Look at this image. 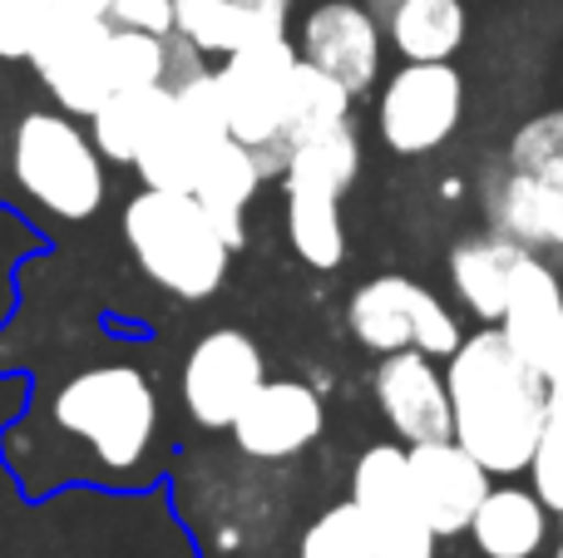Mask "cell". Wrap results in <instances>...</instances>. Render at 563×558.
Masks as SVG:
<instances>
[{
    "instance_id": "cell-1",
    "label": "cell",
    "mask_w": 563,
    "mask_h": 558,
    "mask_svg": "<svg viewBox=\"0 0 563 558\" xmlns=\"http://www.w3.org/2000/svg\"><path fill=\"white\" fill-rule=\"evenodd\" d=\"M158 391L139 366L99 361L65 376L5 435V465L30 494L59 484H139L158 455Z\"/></svg>"
},
{
    "instance_id": "cell-2",
    "label": "cell",
    "mask_w": 563,
    "mask_h": 558,
    "mask_svg": "<svg viewBox=\"0 0 563 558\" xmlns=\"http://www.w3.org/2000/svg\"><path fill=\"white\" fill-rule=\"evenodd\" d=\"M450 435L495 480H519L549 425V391L534 361L499 326H475L445 356Z\"/></svg>"
},
{
    "instance_id": "cell-3",
    "label": "cell",
    "mask_w": 563,
    "mask_h": 558,
    "mask_svg": "<svg viewBox=\"0 0 563 558\" xmlns=\"http://www.w3.org/2000/svg\"><path fill=\"white\" fill-rule=\"evenodd\" d=\"M124 243L139 272L178 302H208L228 282L233 247L223 243L194 193L139 188L124 203Z\"/></svg>"
},
{
    "instance_id": "cell-4",
    "label": "cell",
    "mask_w": 563,
    "mask_h": 558,
    "mask_svg": "<svg viewBox=\"0 0 563 558\" xmlns=\"http://www.w3.org/2000/svg\"><path fill=\"white\" fill-rule=\"evenodd\" d=\"M10 174L40 213L65 223L95 217L109 193L104 154L65 109H30L20 119L10 138Z\"/></svg>"
},
{
    "instance_id": "cell-5",
    "label": "cell",
    "mask_w": 563,
    "mask_h": 558,
    "mask_svg": "<svg viewBox=\"0 0 563 558\" xmlns=\"http://www.w3.org/2000/svg\"><path fill=\"white\" fill-rule=\"evenodd\" d=\"M346 332L361 351L371 356H396V351H426L445 361L460 346L465 326L460 312L435 297L426 282H410L400 272H380L361 282L346 302Z\"/></svg>"
},
{
    "instance_id": "cell-6",
    "label": "cell",
    "mask_w": 563,
    "mask_h": 558,
    "mask_svg": "<svg viewBox=\"0 0 563 558\" xmlns=\"http://www.w3.org/2000/svg\"><path fill=\"white\" fill-rule=\"evenodd\" d=\"M297 69L291 35L253 40L218 59V94H223L228 134L257 154L267 178H282V124H287V89Z\"/></svg>"
},
{
    "instance_id": "cell-7",
    "label": "cell",
    "mask_w": 563,
    "mask_h": 558,
    "mask_svg": "<svg viewBox=\"0 0 563 558\" xmlns=\"http://www.w3.org/2000/svg\"><path fill=\"white\" fill-rule=\"evenodd\" d=\"M460 124H465V75L455 69V59H435V65L400 59V69L380 79L376 134L390 154L426 158L445 148Z\"/></svg>"
},
{
    "instance_id": "cell-8",
    "label": "cell",
    "mask_w": 563,
    "mask_h": 558,
    "mask_svg": "<svg viewBox=\"0 0 563 558\" xmlns=\"http://www.w3.org/2000/svg\"><path fill=\"white\" fill-rule=\"evenodd\" d=\"M351 504L366 520L376 558H435L440 534L420 514L400 440L366 445L356 455V465H351Z\"/></svg>"
},
{
    "instance_id": "cell-9",
    "label": "cell",
    "mask_w": 563,
    "mask_h": 558,
    "mask_svg": "<svg viewBox=\"0 0 563 558\" xmlns=\"http://www.w3.org/2000/svg\"><path fill=\"white\" fill-rule=\"evenodd\" d=\"M267 381V356L238 326H213L184 356L178 371V401L198 431H228L253 391Z\"/></svg>"
},
{
    "instance_id": "cell-10",
    "label": "cell",
    "mask_w": 563,
    "mask_h": 558,
    "mask_svg": "<svg viewBox=\"0 0 563 558\" xmlns=\"http://www.w3.org/2000/svg\"><path fill=\"white\" fill-rule=\"evenodd\" d=\"M109 15H95V10H75L49 25V35L35 45V55L25 65H35L40 85L49 89L55 109L75 119H89L109 94H114V79H109Z\"/></svg>"
},
{
    "instance_id": "cell-11",
    "label": "cell",
    "mask_w": 563,
    "mask_h": 558,
    "mask_svg": "<svg viewBox=\"0 0 563 558\" xmlns=\"http://www.w3.org/2000/svg\"><path fill=\"white\" fill-rule=\"evenodd\" d=\"M297 55L327 69L351 94H371L386 69V30L371 0H317L297 25Z\"/></svg>"
},
{
    "instance_id": "cell-12",
    "label": "cell",
    "mask_w": 563,
    "mask_h": 558,
    "mask_svg": "<svg viewBox=\"0 0 563 558\" xmlns=\"http://www.w3.org/2000/svg\"><path fill=\"white\" fill-rule=\"evenodd\" d=\"M228 431H233V445L243 460L257 465L297 460L327 435V401H321L317 386L297 381V376L263 381Z\"/></svg>"
},
{
    "instance_id": "cell-13",
    "label": "cell",
    "mask_w": 563,
    "mask_h": 558,
    "mask_svg": "<svg viewBox=\"0 0 563 558\" xmlns=\"http://www.w3.org/2000/svg\"><path fill=\"white\" fill-rule=\"evenodd\" d=\"M479 208L495 233L529 253L563 263V164L559 168H505L485 174Z\"/></svg>"
},
{
    "instance_id": "cell-14",
    "label": "cell",
    "mask_w": 563,
    "mask_h": 558,
    "mask_svg": "<svg viewBox=\"0 0 563 558\" xmlns=\"http://www.w3.org/2000/svg\"><path fill=\"white\" fill-rule=\"evenodd\" d=\"M371 401L380 421L390 425L400 445L450 440V391H445V361L426 351H396L376 356L371 366Z\"/></svg>"
},
{
    "instance_id": "cell-15",
    "label": "cell",
    "mask_w": 563,
    "mask_h": 558,
    "mask_svg": "<svg viewBox=\"0 0 563 558\" xmlns=\"http://www.w3.org/2000/svg\"><path fill=\"white\" fill-rule=\"evenodd\" d=\"M406 470H410V490L420 500V514L430 520V529L440 539H455L470 529L479 500L489 494L495 475L450 435V440H426V445H406Z\"/></svg>"
},
{
    "instance_id": "cell-16",
    "label": "cell",
    "mask_w": 563,
    "mask_h": 558,
    "mask_svg": "<svg viewBox=\"0 0 563 558\" xmlns=\"http://www.w3.org/2000/svg\"><path fill=\"white\" fill-rule=\"evenodd\" d=\"M529 247L509 243L505 233L485 227V233H465L445 257V277L455 306L470 316L475 326H499L509 302V282H515L519 263H525Z\"/></svg>"
},
{
    "instance_id": "cell-17",
    "label": "cell",
    "mask_w": 563,
    "mask_h": 558,
    "mask_svg": "<svg viewBox=\"0 0 563 558\" xmlns=\"http://www.w3.org/2000/svg\"><path fill=\"white\" fill-rule=\"evenodd\" d=\"M470 544L479 558H539L554 539V510L534 494V484H489L470 520Z\"/></svg>"
},
{
    "instance_id": "cell-18",
    "label": "cell",
    "mask_w": 563,
    "mask_h": 558,
    "mask_svg": "<svg viewBox=\"0 0 563 558\" xmlns=\"http://www.w3.org/2000/svg\"><path fill=\"white\" fill-rule=\"evenodd\" d=\"M263 183H267V174H263V164H257V154L247 144H238L233 134L218 138L203 154V164H198L194 198L203 203V213L213 217V227L223 233V243L233 247V253L247 243V208H253Z\"/></svg>"
},
{
    "instance_id": "cell-19",
    "label": "cell",
    "mask_w": 563,
    "mask_h": 558,
    "mask_svg": "<svg viewBox=\"0 0 563 558\" xmlns=\"http://www.w3.org/2000/svg\"><path fill=\"white\" fill-rule=\"evenodd\" d=\"M499 332L515 342V351L525 361L544 366L554 342L563 336V282L559 267L539 253H525L515 282H509V302L499 316Z\"/></svg>"
},
{
    "instance_id": "cell-20",
    "label": "cell",
    "mask_w": 563,
    "mask_h": 558,
    "mask_svg": "<svg viewBox=\"0 0 563 558\" xmlns=\"http://www.w3.org/2000/svg\"><path fill=\"white\" fill-rule=\"evenodd\" d=\"M380 30H386V49L416 65H435V59H455L470 35V10L465 0H390L380 10Z\"/></svg>"
},
{
    "instance_id": "cell-21",
    "label": "cell",
    "mask_w": 563,
    "mask_h": 558,
    "mask_svg": "<svg viewBox=\"0 0 563 558\" xmlns=\"http://www.w3.org/2000/svg\"><path fill=\"white\" fill-rule=\"evenodd\" d=\"M356 178H361V134L351 119H341V124H331V129H317V134L282 148V188L346 198Z\"/></svg>"
},
{
    "instance_id": "cell-22",
    "label": "cell",
    "mask_w": 563,
    "mask_h": 558,
    "mask_svg": "<svg viewBox=\"0 0 563 558\" xmlns=\"http://www.w3.org/2000/svg\"><path fill=\"white\" fill-rule=\"evenodd\" d=\"M168 104H174V89H164V85L114 89V94L89 114V138H95V148L104 154V164H129L134 168L139 148H144L148 134L164 124Z\"/></svg>"
},
{
    "instance_id": "cell-23",
    "label": "cell",
    "mask_w": 563,
    "mask_h": 558,
    "mask_svg": "<svg viewBox=\"0 0 563 558\" xmlns=\"http://www.w3.org/2000/svg\"><path fill=\"white\" fill-rule=\"evenodd\" d=\"M287 208V243L311 272H336L346 263V217H341V198L307 193V188H282Z\"/></svg>"
},
{
    "instance_id": "cell-24",
    "label": "cell",
    "mask_w": 563,
    "mask_h": 558,
    "mask_svg": "<svg viewBox=\"0 0 563 558\" xmlns=\"http://www.w3.org/2000/svg\"><path fill=\"white\" fill-rule=\"evenodd\" d=\"M351 104H356V94H351L341 79H331L327 69L307 65V59L297 55L291 89H287V124H282V148L297 144V138H307V134H317V129H331V124H341V119H351Z\"/></svg>"
},
{
    "instance_id": "cell-25",
    "label": "cell",
    "mask_w": 563,
    "mask_h": 558,
    "mask_svg": "<svg viewBox=\"0 0 563 558\" xmlns=\"http://www.w3.org/2000/svg\"><path fill=\"white\" fill-rule=\"evenodd\" d=\"M174 35H184L208 59L253 45V25L238 0H174Z\"/></svg>"
},
{
    "instance_id": "cell-26",
    "label": "cell",
    "mask_w": 563,
    "mask_h": 558,
    "mask_svg": "<svg viewBox=\"0 0 563 558\" xmlns=\"http://www.w3.org/2000/svg\"><path fill=\"white\" fill-rule=\"evenodd\" d=\"M297 558H376V544H371L366 520L356 514V504H331L317 520L301 529Z\"/></svg>"
},
{
    "instance_id": "cell-27",
    "label": "cell",
    "mask_w": 563,
    "mask_h": 558,
    "mask_svg": "<svg viewBox=\"0 0 563 558\" xmlns=\"http://www.w3.org/2000/svg\"><path fill=\"white\" fill-rule=\"evenodd\" d=\"M164 69H168V35L114 25V35H109V79H114V89L164 85Z\"/></svg>"
},
{
    "instance_id": "cell-28",
    "label": "cell",
    "mask_w": 563,
    "mask_h": 558,
    "mask_svg": "<svg viewBox=\"0 0 563 558\" xmlns=\"http://www.w3.org/2000/svg\"><path fill=\"white\" fill-rule=\"evenodd\" d=\"M65 10V0H0V59H30Z\"/></svg>"
},
{
    "instance_id": "cell-29",
    "label": "cell",
    "mask_w": 563,
    "mask_h": 558,
    "mask_svg": "<svg viewBox=\"0 0 563 558\" xmlns=\"http://www.w3.org/2000/svg\"><path fill=\"white\" fill-rule=\"evenodd\" d=\"M559 164H563V104L544 109V114H529L505 144V168H559Z\"/></svg>"
},
{
    "instance_id": "cell-30",
    "label": "cell",
    "mask_w": 563,
    "mask_h": 558,
    "mask_svg": "<svg viewBox=\"0 0 563 558\" xmlns=\"http://www.w3.org/2000/svg\"><path fill=\"white\" fill-rule=\"evenodd\" d=\"M529 484H534V494L549 504V510H563V415H549L544 435H539L534 445V460H529Z\"/></svg>"
},
{
    "instance_id": "cell-31",
    "label": "cell",
    "mask_w": 563,
    "mask_h": 558,
    "mask_svg": "<svg viewBox=\"0 0 563 558\" xmlns=\"http://www.w3.org/2000/svg\"><path fill=\"white\" fill-rule=\"evenodd\" d=\"M247 10V25H253V40H273L287 35V20H291V0H238Z\"/></svg>"
},
{
    "instance_id": "cell-32",
    "label": "cell",
    "mask_w": 563,
    "mask_h": 558,
    "mask_svg": "<svg viewBox=\"0 0 563 558\" xmlns=\"http://www.w3.org/2000/svg\"><path fill=\"white\" fill-rule=\"evenodd\" d=\"M539 376H544V391H549V415H563V336L554 342L549 361L539 366Z\"/></svg>"
},
{
    "instance_id": "cell-33",
    "label": "cell",
    "mask_w": 563,
    "mask_h": 558,
    "mask_svg": "<svg viewBox=\"0 0 563 558\" xmlns=\"http://www.w3.org/2000/svg\"><path fill=\"white\" fill-rule=\"evenodd\" d=\"M65 5H75V10H95V15H104L109 0H65Z\"/></svg>"
},
{
    "instance_id": "cell-34",
    "label": "cell",
    "mask_w": 563,
    "mask_h": 558,
    "mask_svg": "<svg viewBox=\"0 0 563 558\" xmlns=\"http://www.w3.org/2000/svg\"><path fill=\"white\" fill-rule=\"evenodd\" d=\"M554 534H559V554H563V510L554 514Z\"/></svg>"
},
{
    "instance_id": "cell-35",
    "label": "cell",
    "mask_w": 563,
    "mask_h": 558,
    "mask_svg": "<svg viewBox=\"0 0 563 558\" xmlns=\"http://www.w3.org/2000/svg\"><path fill=\"white\" fill-rule=\"evenodd\" d=\"M371 5H376V10H386V5H390V0H371Z\"/></svg>"
},
{
    "instance_id": "cell-36",
    "label": "cell",
    "mask_w": 563,
    "mask_h": 558,
    "mask_svg": "<svg viewBox=\"0 0 563 558\" xmlns=\"http://www.w3.org/2000/svg\"><path fill=\"white\" fill-rule=\"evenodd\" d=\"M559 558H563V554H559Z\"/></svg>"
}]
</instances>
